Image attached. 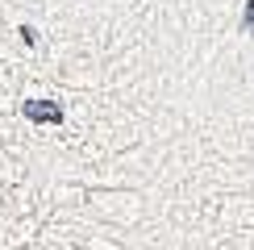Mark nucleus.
Wrapping results in <instances>:
<instances>
[{
    "mask_svg": "<svg viewBox=\"0 0 254 250\" xmlns=\"http://www.w3.org/2000/svg\"><path fill=\"white\" fill-rule=\"evenodd\" d=\"M21 113H25L29 121H46V125H59L63 121V109L55 100H25L21 104Z\"/></svg>",
    "mask_w": 254,
    "mask_h": 250,
    "instance_id": "nucleus-1",
    "label": "nucleus"
},
{
    "mask_svg": "<svg viewBox=\"0 0 254 250\" xmlns=\"http://www.w3.org/2000/svg\"><path fill=\"white\" fill-rule=\"evenodd\" d=\"M242 25L254 29V0H246V17H242Z\"/></svg>",
    "mask_w": 254,
    "mask_h": 250,
    "instance_id": "nucleus-2",
    "label": "nucleus"
}]
</instances>
